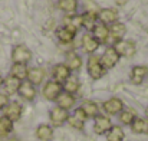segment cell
Listing matches in <instances>:
<instances>
[{"instance_id": "1", "label": "cell", "mask_w": 148, "mask_h": 141, "mask_svg": "<svg viewBox=\"0 0 148 141\" xmlns=\"http://www.w3.org/2000/svg\"><path fill=\"white\" fill-rule=\"evenodd\" d=\"M32 59V52L30 49L25 45H17V46L13 47V52H12V61L13 63H23L26 65L27 62H30Z\"/></svg>"}, {"instance_id": "2", "label": "cell", "mask_w": 148, "mask_h": 141, "mask_svg": "<svg viewBox=\"0 0 148 141\" xmlns=\"http://www.w3.org/2000/svg\"><path fill=\"white\" fill-rule=\"evenodd\" d=\"M88 74H89V76L92 78V79H101L102 76H103V74H105V69H103V66H102V63H101V58L98 56H89V59H88Z\"/></svg>"}, {"instance_id": "3", "label": "cell", "mask_w": 148, "mask_h": 141, "mask_svg": "<svg viewBox=\"0 0 148 141\" xmlns=\"http://www.w3.org/2000/svg\"><path fill=\"white\" fill-rule=\"evenodd\" d=\"M114 49L116 50V53L119 55V58H132L137 52V46L132 41H118L115 43Z\"/></svg>"}, {"instance_id": "4", "label": "cell", "mask_w": 148, "mask_h": 141, "mask_svg": "<svg viewBox=\"0 0 148 141\" xmlns=\"http://www.w3.org/2000/svg\"><path fill=\"white\" fill-rule=\"evenodd\" d=\"M63 87L62 84L56 82V81H48L45 85H43V89H42V94L43 96L48 99V101H56V98L59 96V94L62 92Z\"/></svg>"}, {"instance_id": "5", "label": "cell", "mask_w": 148, "mask_h": 141, "mask_svg": "<svg viewBox=\"0 0 148 141\" xmlns=\"http://www.w3.org/2000/svg\"><path fill=\"white\" fill-rule=\"evenodd\" d=\"M119 61V55L116 53V50L114 46H108L105 49L102 58H101V63L103 66V69H112Z\"/></svg>"}, {"instance_id": "6", "label": "cell", "mask_w": 148, "mask_h": 141, "mask_svg": "<svg viewBox=\"0 0 148 141\" xmlns=\"http://www.w3.org/2000/svg\"><path fill=\"white\" fill-rule=\"evenodd\" d=\"M102 109L105 111L106 115H118L124 109V102L119 98H109L102 104Z\"/></svg>"}, {"instance_id": "7", "label": "cell", "mask_w": 148, "mask_h": 141, "mask_svg": "<svg viewBox=\"0 0 148 141\" xmlns=\"http://www.w3.org/2000/svg\"><path fill=\"white\" fill-rule=\"evenodd\" d=\"M111 127H112V121H111L109 117L99 114L98 117L94 118V131H95V134H98V135L106 134L111 130Z\"/></svg>"}, {"instance_id": "8", "label": "cell", "mask_w": 148, "mask_h": 141, "mask_svg": "<svg viewBox=\"0 0 148 141\" xmlns=\"http://www.w3.org/2000/svg\"><path fill=\"white\" fill-rule=\"evenodd\" d=\"M68 117H69L68 111H66V109H62V108H59V107L52 108L49 112L50 122H52L53 127H62V125L68 121Z\"/></svg>"}, {"instance_id": "9", "label": "cell", "mask_w": 148, "mask_h": 141, "mask_svg": "<svg viewBox=\"0 0 148 141\" xmlns=\"http://www.w3.org/2000/svg\"><path fill=\"white\" fill-rule=\"evenodd\" d=\"M4 117L9 118L12 122L20 120V117H22V105L17 101L9 102L6 105V108H4Z\"/></svg>"}, {"instance_id": "10", "label": "cell", "mask_w": 148, "mask_h": 141, "mask_svg": "<svg viewBox=\"0 0 148 141\" xmlns=\"http://www.w3.org/2000/svg\"><path fill=\"white\" fill-rule=\"evenodd\" d=\"M99 23L103 25H112L115 22H118V12L115 9H101L97 13Z\"/></svg>"}, {"instance_id": "11", "label": "cell", "mask_w": 148, "mask_h": 141, "mask_svg": "<svg viewBox=\"0 0 148 141\" xmlns=\"http://www.w3.org/2000/svg\"><path fill=\"white\" fill-rule=\"evenodd\" d=\"M52 74H53V81L59 82V84H63L69 76H71V71L66 68L65 63H58L53 66L52 69Z\"/></svg>"}, {"instance_id": "12", "label": "cell", "mask_w": 148, "mask_h": 141, "mask_svg": "<svg viewBox=\"0 0 148 141\" xmlns=\"http://www.w3.org/2000/svg\"><path fill=\"white\" fill-rule=\"evenodd\" d=\"M75 102H76V98H75V95L72 94H68V92H65V91H62L59 96L56 98V107H59V108H62V109H71L73 105H75Z\"/></svg>"}, {"instance_id": "13", "label": "cell", "mask_w": 148, "mask_h": 141, "mask_svg": "<svg viewBox=\"0 0 148 141\" xmlns=\"http://www.w3.org/2000/svg\"><path fill=\"white\" fill-rule=\"evenodd\" d=\"M76 30L72 29V28H68V26H62L56 30V38L62 42V43H71L75 36H76Z\"/></svg>"}, {"instance_id": "14", "label": "cell", "mask_w": 148, "mask_h": 141, "mask_svg": "<svg viewBox=\"0 0 148 141\" xmlns=\"http://www.w3.org/2000/svg\"><path fill=\"white\" fill-rule=\"evenodd\" d=\"M148 75V68L144 65H137L131 69V82L134 85H140L143 84V81L145 79Z\"/></svg>"}, {"instance_id": "15", "label": "cell", "mask_w": 148, "mask_h": 141, "mask_svg": "<svg viewBox=\"0 0 148 141\" xmlns=\"http://www.w3.org/2000/svg\"><path fill=\"white\" fill-rule=\"evenodd\" d=\"M17 92H19V95H20L23 99H26V101H33L35 96H36V88H35V85H32L29 81H25V82L20 84Z\"/></svg>"}, {"instance_id": "16", "label": "cell", "mask_w": 148, "mask_h": 141, "mask_svg": "<svg viewBox=\"0 0 148 141\" xmlns=\"http://www.w3.org/2000/svg\"><path fill=\"white\" fill-rule=\"evenodd\" d=\"M125 33H127V28H125V25L121 23V22H115V23H112V25L109 26V36H111L115 42L122 41L124 36H125Z\"/></svg>"}, {"instance_id": "17", "label": "cell", "mask_w": 148, "mask_h": 141, "mask_svg": "<svg viewBox=\"0 0 148 141\" xmlns=\"http://www.w3.org/2000/svg\"><path fill=\"white\" fill-rule=\"evenodd\" d=\"M45 76H46V72L42 68H32L27 71V81L32 85H40L43 82Z\"/></svg>"}, {"instance_id": "18", "label": "cell", "mask_w": 148, "mask_h": 141, "mask_svg": "<svg viewBox=\"0 0 148 141\" xmlns=\"http://www.w3.org/2000/svg\"><path fill=\"white\" fill-rule=\"evenodd\" d=\"M66 68L72 72V71H79L82 66V58L75 53V52H68L66 53Z\"/></svg>"}, {"instance_id": "19", "label": "cell", "mask_w": 148, "mask_h": 141, "mask_svg": "<svg viewBox=\"0 0 148 141\" xmlns=\"http://www.w3.org/2000/svg\"><path fill=\"white\" fill-rule=\"evenodd\" d=\"M22 81H19L17 78L9 75L4 81H3V88H4V92L6 95H13L19 91V87H20Z\"/></svg>"}, {"instance_id": "20", "label": "cell", "mask_w": 148, "mask_h": 141, "mask_svg": "<svg viewBox=\"0 0 148 141\" xmlns=\"http://www.w3.org/2000/svg\"><path fill=\"white\" fill-rule=\"evenodd\" d=\"M99 45H101V43L94 38V35H91L89 32L85 33V35L82 36V47H84L85 52H88V53H94V52L99 47Z\"/></svg>"}, {"instance_id": "21", "label": "cell", "mask_w": 148, "mask_h": 141, "mask_svg": "<svg viewBox=\"0 0 148 141\" xmlns=\"http://www.w3.org/2000/svg\"><path fill=\"white\" fill-rule=\"evenodd\" d=\"M81 109L86 115V118H95L99 115V105L94 101H84L81 105Z\"/></svg>"}, {"instance_id": "22", "label": "cell", "mask_w": 148, "mask_h": 141, "mask_svg": "<svg viewBox=\"0 0 148 141\" xmlns=\"http://www.w3.org/2000/svg\"><path fill=\"white\" fill-rule=\"evenodd\" d=\"M92 32H94V38L99 43H105L109 38V28L103 23H97V26L94 28Z\"/></svg>"}, {"instance_id": "23", "label": "cell", "mask_w": 148, "mask_h": 141, "mask_svg": "<svg viewBox=\"0 0 148 141\" xmlns=\"http://www.w3.org/2000/svg\"><path fill=\"white\" fill-rule=\"evenodd\" d=\"M98 12H89L86 10L84 14H82V26L85 29H88L89 32L94 30V28L97 26V20H98V16H97Z\"/></svg>"}, {"instance_id": "24", "label": "cell", "mask_w": 148, "mask_h": 141, "mask_svg": "<svg viewBox=\"0 0 148 141\" xmlns=\"http://www.w3.org/2000/svg\"><path fill=\"white\" fill-rule=\"evenodd\" d=\"M36 137L40 141H50L53 138V128L49 124H40L36 128Z\"/></svg>"}, {"instance_id": "25", "label": "cell", "mask_w": 148, "mask_h": 141, "mask_svg": "<svg viewBox=\"0 0 148 141\" xmlns=\"http://www.w3.org/2000/svg\"><path fill=\"white\" fill-rule=\"evenodd\" d=\"M63 89H65V92H68V94H76L78 91H79V88H81V82H79V79H78V76H75V75H71L65 82H63Z\"/></svg>"}, {"instance_id": "26", "label": "cell", "mask_w": 148, "mask_h": 141, "mask_svg": "<svg viewBox=\"0 0 148 141\" xmlns=\"http://www.w3.org/2000/svg\"><path fill=\"white\" fill-rule=\"evenodd\" d=\"M27 66L23 65V63H13L12 65V69H10V75L17 78L19 81H25L27 78Z\"/></svg>"}, {"instance_id": "27", "label": "cell", "mask_w": 148, "mask_h": 141, "mask_svg": "<svg viewBox=\"0 0 148 141\" xmlns=\"http://www.w3.org/2000/svg\"><path fill=\"white\" fill-rule=\"evenodd\" d=\"M125 133L121 125H112L111 130L106 133V140L108 141H124Z\"/></svg>"}, {"instance_id": "28", "label": "cell", "mask_w": 148, "mask_h": 141, "mask_svg": "<svg viewBox=\"0 0 148 141\" xmlns=\"http://www.w3.org/2000/svg\"><path fill=\"white\" fill-rule=\"evenodd\" d=\"M131 130L134 134H147L148 135V120L135 118V121L131 124Z\"/></svg>"}, {"instance_id": "29", "label": "cell", "mask_w": 148, "mask_h": 141, "mask_svg": "<svg viewBox=\"0 0 148 141\" xmlns=\"http://www.w3.org/2000/svg\"><path fill=\"white\" fill-rule=\"evenodd\" d=\"M63 23H65V26L72 28V29H75L78 32L79 28L82 26V14H69V16L65 17Z\"/></svg>"}, {"instance_id": "30", "label": "cell", "mask_w": 148, "mask_h": 141, "mask_svg": "<svg viewBox=\"0 0 148 141\" xmlns=\"http://www.w3.org/2000/svg\"><path fill=\"white\" fill-rule=\"evenodd\" d=\"M59 9L63 10L65 13H69V14H73L78 9V0H59L58 3Z\"/></svg>"}, {"instance_id": "31", "label": "cell", "mask_w": 148, "mask_h": 141, "mask_svg": "<svg viewBox=\"0 0 148 141\" xmlns=\"http://www.w3.org/2000/svg\"><path fill=\"white\" fill-rule=\"evenodd\" d=\"M118 115H119L121 124H124V125H131L135 121V118H137V114L132 109H122Z\"/></svg>"}, {"instance_id": "32", "label": "cell", "mask_w": 148, "mask_h": 141, "mask_svg": "<svg viewBox=\"0 0 148 141\" xmlns=\"http://www.w3.org/2000/svg\"><path fill=\"white\" fill-rule=\"evenodd\" d=\"M12 130H13V122L6 117H0V138L9 135Z\"/></svg>"}, {"instance_id": "33", "label": "cell", "mask_w": 148, "mask_h": 141, "mask_svg": "<svg viewBox=\"0 0 148 141\" xmlns=\"http://www.w3.org/2000/svg\"><path fill=\"white\" fill-rule=\"evenodd\" d=\"M66 122H68L72 128L79 130V131H82V130H84V127H85V121L79 120V118H78V117H75V115H69Z\"/></svg>"}, {"instance_id": "34", "label": "cell", "mask_w": 148, "mask_h": 141, "mask_svg": "<svg viewBox=\"0 0 148 141\" xmlns=\"http://www.w3.org/2000/svg\"><path fill=\"white\" fill-rule=\"evenodd\" d=\"M7 104H9V98H7V95L3 94V92H0V111L4 109Z\"/></svg>"}, {"instance_id": "35", "label": "cell", "mask_w": 148, "mask_h": 141, "mask_svg": "<svg viewBox=\"0 0 148 141\" xmlns=\"http://www.w3.org/2000/svg\"><path fill=\"white\" fill-rule=\"evenodd\" d=\"M73 115H75V117H78V118H79V120H82V121H86V120H88V118H86V115L84 114V111L81 109V107L75 109V112H73Z\"/></svg>"}, {"instance_id": "36", "label": "cell", "mask_w": 148, "mask_h": 141, "mask_svg": "<svg viewBox=\"0 0 148 141\" xmlns=\"http://www.w3.org/2000/svg\"><path fill=\"white\" fill-rule=\"evenodd\" d=\"M115 1H116V4H119V6H124V4H125L128 0H115Z\"/></svg>"}, {"instance_id": "37", "label": "cell", "mask_w": 148, "mask_h": 141, "mask_svg": "<svg viewBox=\"0 0 148 141\" xmlns=\"http://www.w3.org/2000/svg\"><path fill=\"white\" fill-rule=\"evenodd\" d=\"M4 141H20V140L16 138V137H12V138H7V140H4Z\"/></svg>"}, {"instance_id": "38", "label": "cell", "mask_w": 148, "mask_h": 141, "mask_svg": "<svg viewBox=\"0 0 148 141\" xmlns=\"http://www.w3.org/2000/svg\"><path fill=\"white\" fill-rule=\"evenodd\" d=\"M3 82V78H1V74H0V84Z\"/></svg>"}, {"instance_id": "39", "label": "cell", "mask_w": 148, "mask_h": 141, "mask_svg": "<svg viewBox=\"0 0 148 141\" xmlns=\"http://www.w3.org/2000/svg\"><path fill=\"white\" fill-rule=\"evenodd\" d=\"M145 114H147V115H148V107H147V109H145Z\"/></svg>"}]
</instances>
